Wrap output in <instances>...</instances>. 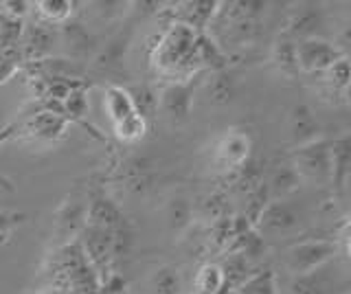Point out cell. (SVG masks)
Listing matches in <instances>:
<instances>
[{
  "mask_svg": "<svg viewBox=\"0 0 351 294\" xmlns=\"http://www.w3.org/2000/svg\"><path fill=\"white\" fill-rule=\"evenodd\" d=\"M197 31L184 27L180 23L169 25L165 34L158 36L154 45L152 60L162 75L176 77L173 82H186L200 69L197 58Z\"/></svg>",
  "mask_w": 351,
  "mask_h": 294,
  "instance_id": "1",
  "label": "cell"
},
{
  "mask_svg": "<svg viewBox=\"0 0 351 294\" xmlns=\"http://www.w3.org/2000/svg\"><path fill=\"white\" fill-rule=\"evenodd\" d=\"M71 123L64 114L53 110H33L25 121L18 123L16 136H20L27 143L40 145H55L69 134Z\"/></svg>",
  "mask_w": 351,
  "mask_h": 294,
  "instance_id": "2",
  "label": "cell"
},
{
  "mask_svg": "<svg viewBox=\"0 0 351 294\" xmlns=\"http://www.w3.org/2000/svg\"><path fill=\"white\" fill-rule=\"evenodd\" d=\"M336 242H329V239H305V242H299L288 248L285 264H288L290 272L296 277L327 266L329 261L336 259Z\"/></svg>",
  "mask_w": 351,
  "mask_h": 294,
  "instance_id": "3",
  "label": "cell"
},
{
  "mask_svg": "<svg viewBox=\"0 0 351 294\" xmlns=\"http://www.w3.org/2000/svg\"><path fill=\"white\" fill-rule=\"evenodd\" d=\"M292 167L301 176V180H332V149H329V140L318 138L314 143L296 147L292 154Z\"/></svg>",
  "mask_w": 351,
  "mask_h": 294,
  "instance_id": "4",
  "label": "cell"
},
{
  "mask_svg": "<svg viewBox=\"0 0 351 294\" xmlns=\"http://www.w3.org/2000/svg\"><path fill=\"white\" fill-rule=\"evenodd\" d=\"M343 58H347V53L329 40L307 38V40L296 42V62H299V73L321 75Z\"/></svg>",
  "mask_w": 351,
  "mask_h": 294,
  "instance_id": "5",
  "label": "cell"
},
{
  "mask_svg": "<svg viewBox=\"0 0 351 294\" xmlns=\"http://www.w3.org/2000/svg\"><path fill=\"white\" fill-rule=\"evenodd\" d=\"M80 246L84 250V257L88 259L90 268L97 275H106L112 270L114 257H112V233L104 231L97 226H84L80 233Z\"/></svg>",
  "mask_w": 351,
  "mask_h": 294,
  "instance_id": "6",
  "label": "cell"
},
{
  "mask_svg": "<svg viewBox=\"0 0 351 294\" xmlns=\"http://www.w3.org/2000/svg\"><path fill=\"white\" fill-rule=\"evenodd\" d=\"M195 86H197V82H193V77L186 79V82L167 84L158 95V110L173 123L186 121L191 114Z\"/></svg>",
  "mask_w": 351,
  "mask_h": 294,
  "instance_id": "7",
  "label": "cell"
},
{
  "mask_svg": "<svg viewBox=\"0 0 351 294\" xmlns=\"http://www.w3.org/2000/svg\"><path fill=\"white\" fill-rule=\"evenodd\" d=\"M86 209H88V198L82 193H71L69 198L62 202L55 215V237L60 244H71L73 237H80V233L86 226Z\"/></svg>",
  "mask_w": 351,
  "mask_h": 294,
  "instance_id": "8",
  "label": "cell"
},
{
  "mask_svg": "<svg viewBox=\"0 0 351 294\" xmlns=\"http://www.w3.org/2000/svg\"><path fill=\"white\" fill-rule=\"evenodd\" d=\"M250 149H252V140L248 132H244V130H228V132L217 140L213 160L217 167L235 171L244 165V162L250 160Z\"/></svg>",
  "mask_w": 351,
  "mask_h": 294,
  "instance_id": "9",
  "label": "cell"
},
{
  "mask_svg": "<svg viewBox=\"0 0 351 294\" xmlns=\"http://www.w3.org/2000/svg\"><path fill=\"white\" fill-rule=\"evenodd\" d=\"M125 222L123 211L119 209V204L106 195V191H90L88 193V209H86V224L104 228V231L112 233Z\"/></svg>",
  "mask_w": 351,
  "mask_h": 294,
  "instance_id": "10",
  "label": "cell"
},
{
  "mask_svg": "<svg viewBox=\"0 0 351 294\" xmlns=\"http://www.w3.org/2000/svg\"><path fill=\"white\" fill-rule=\"evenodd\" d=\"M301 222H303V215L296 204L288 200H270L259 217L257 228H263V231H270V233H288V231H294V228H299Z\"/></svg>",
  "mask_w": 351,
  "mask_h": 294,
  "instance_id": "11",
  "label": "cell"
},
{
  "mask_svg": "<svg viewBox=\"0 0 351 294\" xmlns=\"http://www.w3.org/2000/svg\"><path fill=\"white\" fill-rule=\"evenodd\" d=\"M323 27V12L316 5H303L301 9L292 12L290 20L285 23L283 34L294 42H301L307 38H316V31Z\"/></svg>",
  "mask_w": 351,
  "mask_h": 294,
  "instance_id": "12",
  "label": "cell"
},
{
  "mask_svg": "<svg viewBox=\"0 0 351 294\" xmlns=\"http://www.w3.org/2000/svg\"><path fill=\"white\" fill-rule=\"evenodd\" d=\"M55 42V31L51 25L36 23L22 29V53H25V62H40L51 51Z\"/></svg>",
  "mask_w": 351,
  "mask_h": 294,
  "instance_id": "13",
  "label": "cell"
},
{
  "mask_svg": "<svg viewBox=\"0 0 351 294\" xmlns=\"http://www.w3.org/2000/svg\"><path fill=\"white\" fill-rule=\"evenodd\" d=\"M290 136L296 143V147L314 143V140L321 138V125H318L316 117L312 112L310 106L299 103L292 108L290 114Z\"/></svg>",
  "mask_w": 351,
  "mask_h": 294,
  "instance_id": "14",
  "label": "cell"
},
{
  "mask_svg": "<svg viewBox=\"0 0 351 294\" xmlns=\"http://www.w3.org/2000/svg\"><path fill=\"white\" fill-rule=\"evenodd\" d=\"M332 149V182L334 189L343 193L349 180V162H351V140L349 136H340L336 140H329Z\"/></svg>",
  "mask_w": 351,
  "mask_h": 294,
  "instance_id": "15",
  "label": "cell"
},
{
  "mask_svg": "<svg viewBox=\"0 0 351 294\" xmlns=\"http://www.w3.org/2000/svg\"><path fill=\"white\" fill-rule=\"evenodd\" d=\"M222 270L224 288L222 290H237L252 275V264L241 253H228L222 264H217Z\"/></svg>",
  "mask_w": 351,
  "mask_h": 294,
  "instance_id": "16",
  "label": "cell"
},
{
  "mask_svg": "<svg viewBox=\"0 0 351 294\" xmlns=\"http://www.w3.org/2000/svg\"><path fill=\"white\" fill-rule=\"evenodd\" d=\"M125 90L130 95L132 106H134V112L149 125L154 121V117L158 114V93L149 84H136Z\"/></svg>",
  "mask_w": 351,
  "mask_h": 294,
  "instance_id": "17",
  "label": "cell"
},
{
  "mask_svg": "<svg viewBox=\"0 0 351 294\" xmlns=\"http://www.w3.org/2000/svg\"><path fill=\"white\" fill-rule=\"evenodd\" d=\"M104 106H106V112L110 117V121H112L114 125L136 114L134 106H132V101H130V95L123 86H108L106 93H104Z\"/></svg>",
  "mask_w": 351,
  "mask_h": 294,
  "instance_id": "18",
  "label": "cell"
},
{
  "mask_svg": "<svg viewBox=\"0 0 351 294\" xmlns=\"http://www.w3.org/2000/svg\"><path fill=\"white\" fill-rule=\"evenodd\" d=\"M62 36L69 42L71 53L75 58H88L97 51V40L88 34V29L82 23H64L62 25Z\"/></svg>",
  "mask_w": 351,
  "mask_h": 294,
  "instance_id": "19",
  "label": "cell"
},
{
  "mask_svg": "<svg viewBox=\"0 0 351 294\" xmlns=\"http://www.w3.org/2000/svg\"><path fill=\"white\" fill-rule=\"evenodd\" d=\"M272 64L279 69L281 75L285 77H296L299 75V62H296V42L281 36L277 42L272 45Z\"/></svg>",
  "mask_w": 351,
  "mask_h": 294,
  "instance_id": "20",
  "label": "cell"
},
{
  "mask_svg": "<svg viewBox=\"0 0 351 294\" xmlns=\"http://www.w3.org/2000/svg\"><path fill=\"white\" fill-rule=\"evenodd\" d=\"M121 178L125 180V187L134 193H141L149 189L152 184V169L149 162L145 158H130L123 162V169H121Z\"/></svg>",
  "mask_w": 351,
  "mask_h": 294,
  "instance_id": "21",
  "label": "cell"
},
{
  "mask_svg": "<svg viewBox=\"0 0 351 294\" xmlns=\"http://www.w3.org/2000/svg\"><path fill=\"white\" fill-rule=\"evenodd\" d=\"M266 187L270 193V200H283L301 187V176L296 173V169L292 165H285L272 173V178Z\"/></svg>",
  "mask_w": 351,
  "mask_h": 294,
  "instance_id": "22",
  "label": "cell"
},
{
  "mask_svg": "<svg viewBox=\"0 0 351 294\" xmlns=\"http://www.w3.org/2000/svg\"><path fill=\"white\" fill-rule=\"evenodd\" d=\"M235 90H237L235 77L226 69L211 73V79H208V99L213 103H217V106L230 103L235 97Z\"/></svg>",
  "mask_w": 351,
  "mask_h": 294,
  "instance_id": "23",
  "label": "cell"
},
{
  "mask_svg": "<svg viewBox=\"0 0 351 294\" xmlns=\"http://www.w3.org/2000/svg\"><path fill=\"white\" fill-rule=\"evenodd\" d=\"M128 42H130V31H121L117 38H112L106 45V49L99 53L97 60H95V66L101 69V71H112L117 66H121L125 56V49H128Z\"/></svg>",
  "mask_w": 351,
  "mask_h": 294,
  "instance_id": "24",
  "label": "cell"
},
{
  "mask_svg": "<svg viewBox=\"0 0 351 294\" xmlns=\"http://www.w3.org/2000/svg\"><path fill=\"white\" fill-rule=\"evenodd\" d=\"M321 77L327 86L329 95L340 97L347 103V90H349V60L343 58L338 60L334 66H329L325 73H321Z\"/></svg>",
  "mask_w": 351,
  "mask_h": 294,
  "instance_id": "25",
  "label": "cell"
},
{
  "mask_svg": "<svg viewBox=\"0 0 351 294\" xmlns=\"http://www.w3.org/2000/svg\"><path fill=\"white\" fill-rule=\"evenodd\" d=\"M75 3H69V0H42V3L36 5L38 16L42 18L44 25H64L69 23L71 16L75 14Z\"/></svg>",
  "mask_w": 351,
  "mask_h": 294,
  "instance_id": "26",
  "label": "cell"
},
{
  "mask_svg": "<svg viewBox=\"0 0 351 294\" xmlns=\"http://www.w3.org/2000/svg\"><path fill=\"white\" fill-rule=\"evenodd\" d=\"M237 294H279L277 275L272 268H263L252 275L235 290Z\"/></svg>",
  "mask_w": 351,
  "mask_h": 294,
  "instance_id": "27",
  "label": "cell"
},
{
  "mask_svg": "<svg viewBox=\"0 0 351 294\" xmlns=\"http://www.w3.org/2000/svg\"><path fill=\"white\" fill-rule=\"evenodd\" d=\"M193 206L189 200L184 198H173L169 204H167V222H169V228L173 233H184L189 231L191 224H193Z\"/></svg>",
  "mask_w": 351,
  "mask_h": 294,
  "instance_id": "28",
  "label": "cell"
},
{
  "mask_svg": "<svg viewBox=\"0 0 351 294\" xmlns=\"http://www.w3.org/2000/svg\"><path fill=\"white\" fill-rule=\"evenodd\" d=\"M323 268L307 272V275L292 277L290 294H329V281L323 275Z\"/></svg>",
  "mask_w": 351,
  "mask_h": 294,
  "instance_id": "29",
  "label": "cell"
},
{
  "mask_svg": "<svg viewBox=\"0 0 351 294\" xmlns=\"http://www.w3.org/2000/svg\"><path fill=\"white\" fill-rule=\"evenodd\" d=\"M233 173V184H235V189L239 193H252V191H257L261 184H263V176H261V169L257 167V162L255 160H248L244 162L239 169L235 171H230Z\"/></svg>",
  "mask_w": 351,
  "mask_h": 294,
  "instance_id": "30",
  "label": "cell"
},
{
  "mask_svg": "<svg viewBox=\"0 0 351 294\" xmlns=\"http://www.w3.org/2000/svg\"><path fill=\"white\" fill-rule=\"evenodd\" d=\"M195 294H219L224 288L222 270L217 264H204L195 275Z\"/></svg>",
  "mask_w": 351,
  "mask_h": 294,
  "instance_id": "31",
  "label": "cell"
},
{
  "mask_svg": "<svg viewBox=\"0 0 351 294\" xmlns=\"http://www.w3.org/2000/svg\"><path fill=\"white\" fill-rule=\"evenodd\" d=\"M268 202H270V193H268L266 182H263L257 191H252V193L246 195V206H244V211H241V215L246 217V222H248L252 228H257L259 217H261L263 209L268 206Z\"/></svg>",
  "mask_w": 351,
  "mask_h": 294,
  "instance_id": "32",
  "label": "cell"
},
{
  "mask_svg": "<svg viewBox=\"0 0 351 294\" xmlns=\"http://www.w3.org/2000/svg\"><path fill=\"white\" fill-rule=\"evenodd\" d=\"M228 215V198L222 191H215L200 202V217L208 222H217Z\"/></svg>",
  "mask_w": 351,
  "mask_h": 294,
  "instance_id": "33",
  "label": "cell"
},
{
  "mask_svg": "<svg viewBox=\"0 0 351 294\" xmlns=\"http://www.w3.org/2000/svg\"><path fill=\"white\" fill-rule=\"evenodd\" d=\"M147 132V123L143 121L138 114L125 119V121H121L114 125V134L119 140H123V143H136Z\"/></svg>",
  "mask_w": 351,
  "mask_h": 294,
  "instance_id": "34",
  "label": "cell"
},
{
  "mask_svg": "<svg viewBox=\"0 0 351 294\" xmlns=\"http://www.w3.org/2000/svg\"><path fill=\"white\" fill-rule=\"evenodd\" d=\"M154 294H178L180 292V275L171 266H162L154 275Z\"/></svg>",
  "mask_w": 351,
  "mask_h": 294,
  "instance_id": "35",
  "label": "cell"
},
{
  "mask_svg": "<svg viewBox=\"0 0 351 294\" xmlns=\"http://www.w3.org/2000/svg\"><path fill=\"white\" fill-rule=\"evenodd\" d=\"M25 222V215L22 213H9V211H0V244H7L11 235H14L16 226Z\"/></svg>",
  "mask_w": 351,
  "mask_h": 294,
  "instance_id": "36",
  "label": "cell"
},
{
  "mask_svg": "<svg viewBox=\"0 0 351 294\" xmlns=\"http://www.w3.org/2000/svg\"><path fill=\"white\" fill-rule=\"evenodd\" d=\"M29 3H22V0H3L0 3V14L9 20H18V23H25V18L29 14Z\"/></svg>",
  "mask_w": 351,
  "mask_h": 294,
  "instance_id": "37",
  "label": "cell"
},
{
  "mask_svg": "<svg viewBox=\"0 0 351 294\" xmlns=\"http://www.w3.org/2000/svg\"><path fill=\"white\" fill-rule=\"evenodd\" d=\"M16 130H18V123H7L5 127H0V147H3L9 138L16 136ZM0 187L7 191H14V184H11V180L5 176V173H0Z\"/></svg>",
  "mask_w": 351,
  "mask_h": 294,
  "instance_id": "38",
  "label": "cell"
},
{
  "mask_svg": "<svg viewBox=\"0 0 351 294\" xmlns=\"http://www.w3.org/2000/svg\"><path fill=\"white\" fill-rule=\"evenodd\" d=\"M219 294H237V292H235V290H222Z\"/></svg>",
  "mask_w": 351,
  "mask_h": 294,
  "instance_id": "39",
  "label": "cell"
},
{
  "mask_svg": "<svg viewBox=\"0 0 351 294\" xmlns=\"http://www.w3.org/2000/svg\"><path fill=\"white\" fill-rule=\"evenodd\" d=\"M345 294H347V292H345Z\"/></svg>",
  "mask_w": 351,
  "mask_h": 294,
  "instance_id": "40",
  "label": "cell"
}]
</instances>
